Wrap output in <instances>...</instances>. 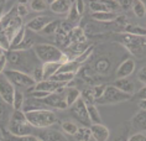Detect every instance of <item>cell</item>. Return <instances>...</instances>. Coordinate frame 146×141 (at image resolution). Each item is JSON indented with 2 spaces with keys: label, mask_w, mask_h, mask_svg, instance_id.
<instances>
[{
  "label": "cell",
  "mask_w": 146,
  "mask_h": 141,
  "mask_svg": "<svg viewBox=\"0 0 146 141\" xmlns=\"http://www.w3.org/2000/svg\"><path fill=\"white\" fill-rule=\"evenodd\" d=\"M35 55L37 56L40 61L43 63H50V62H61L62 64L69 62L71 57L67 53H63L58 47L50 45V43H40V45L34 46Z\"/></svg>",
  "instance_id": "1"
},
{
  "label": "cell",
  "mask_w": 146,
  "mask_h": 141,
  "mask_svg": "<svg viewBox=\"0 0 146 141\" xmlns=\"http://www.w3.org/2000/svg\"><path fill=\"white\" fill-rule=\"evenodd\" d=\"M34 126L27 121L26 115L23 110H14L10 115L8 132L14 136H25L34 134Z\"/></svg>",
  "instance_id": "2"
},
{
  "label": "cell",
  "mask_w": 146,
  "mask_h": 141,
  "mask_svg": "<svg viewBox=\"0 0 146 141\" xmlns=\"http://www.w3.org/2000/svg\"><path fill=\"white\" fill-rule=\"evenodd\" d=\"M26 119L35 129H47L56 124V114L50 109H40L25 113Z\"/></svg>",
  "instance_id": "3"
},
{
  "label": "cell",
  "mask_w": 146,
  "mask_h": 141,
  "mask_svg": "<svg viewBox=\"0 0 146 141\" xmlns=\"http://www.w3.org/2000/svg\"><path fill=\"white\" fill-rule=\"evenodd\" d=\"M4 77L15 87L19 89H32L34 90L36 82L32 78V75L25 73V72L17 71V70H5Z\"/></svg>",
  "instance_id": "4"
},
{
  "label": "cell",
  "mask_w": 146,
  "mask_h": 141,
  "mask_svg": "<svg viewBox=\"0 0 146 141\" xmlns=\"http://www.w3.org/2000/svg\"><path fill=\"white\" fill-rule=\"evenodd\" d=\"M131 99V95L126 93H123L121 90L115 88L114 85H107L104 90V94L99 99L96 100V104L99 105H109V104H118V103H124Z\"/></svg>",
  "instance_id": "5"
},
{
  "label": "cell",
  "mask_w": 146,
  "mask_h": 141,
  "mask_svg": "<svg viewBox=\"0 0 146 141\" xmlns=\"http://www.w3.org/2000/svg\"><path fill=\"white\" fill-rule=\"evenodd\" d=\"M119 41L121 45H124L127 50L136 56L144 55L146 48V40L145 37H137L129 34H121L120 35Z\"/></svg>",
  "instance_id": "6"
},
{
  "label": "cell",
  "mask_w": 146,
  "mask_h": 141,
  "mask_svg": "<svg viewBox=\"0 0 146 141\" xmlns=\"http://www.w3.org/2000/svg\"><path fill=\"white\" fill-rule=\"evenodd\" d=\"M41 102L45 104L46 107L53 108V109L62 110V109L68 108L67 103H66V87H62V88L56 90L54 93L48 94L47 97L41 99Z\"/></svg>",
  "instance_id": "7"
},
{
  "label": "cell",
  "mask_w": 146,
  "mask_h": 141,
  "mask_svg": "<svg viewBox=\"0 0 146 141\" xmlns=\"http://www.w3.org/2000/svg\"><path fill=\"white\" fill-rule=\"evenodd\" d=\"M71 113L74 117L76 120H78L83 126H89L92 125V122L89 120L88 117V110H87V104L84 100L82 99V97L71 107Z\"/></svg>",
  "instance_id": "8"
},
{
  "label": "cell",
  "mask_w": 146,
  "mask_h": 141,
  "mask_svg": "<svg viewBox=\"0 0 146 141\" xmlns=\"http://www.w3.org/2000/svg\"><path fill=\"white\" fill-rule=\"evenodd\" d=\"M16 88L5 77L0 78V98L8 105H13Z\"/></svg>",
  "instance_id": "9"
},
{
  "label": "cell",
  "mask_w": 146,
  "mask_h": 141,
  "mask_svg": "<svg viewBox=\"0 0 146 141\" xmlns=\"http://www.w3.org/2000/svg\"><path fill=\"white\" fill-rule=\"evenodd\" d=\"M52 20H53L52 17H51V16H47V15L36 16V17L31 19V20L26 24V28H29V30H31V31H35V32H41L43 28H45Z\"/></svg>",
  "instance_id": "10"
},
{
  "label": "cell",
  "mask_w": 146,
  "mask_h": 141,
  "mask_svg": "<svg viewBox=\"0 0 146 141\" xmlns=\"http://www.w3.org/2000/svg\"><path fill=\"white\" fill-rule=\"evenodd\" d=\"M135 61L133 58H126L116 68V78H129L135 71Z\"/></svg>",
  "instance_id": "11"
},
{
  "label": "cell",
  "mask_w": 146,
  "mask_h": 141,
  "mask_svg": "<svg viewBox=\"0 0 146 141\" xmlns=\"http://www.w3.org/2000/svg\"><path fill=\"white\" fill-rule=\"evenodd\" d=\"M62 87H66V84L63 83H58V82H53L51 79H47V81H41L38 83H36L34 90H37V92H46V93H54L56 90H58Z\"/></svg>",
  "instance_id": "12"
},
{
  "label": "cell",
  "mask_w": 146,
  "mask_h": 141,
  "mask_svg": "<svg viewBox=\"0 0 146 141\" xmlns=\"http://www.w3.org/2000/svg\"><path fill=\"white\" fill-rule=\"evenodd\" d=\"M131 126L137 132H146V109H140L131 119Z\"/></svg>",
  "instance_id": "13"
},
{
  "label": "cell",
  "mask_w": 146,
  "mask_h": 141,
  "mask_svg": "<svg viewBox=\"0 0 146 141\" xmlns=\"http://www.w3.org/2000/svg\"><path fill=\"white\" fill-rule=\"evenodd\" d=\"M90 131H92V136L96 141H108L110 132H109L108 128L103 124H92L89 126Z\"/></svg>",
  "instance_id": "14"
},
{
  "label": "cell",
  "mask_w": 146,
  "mask_h": 141,
  "mask_svg": "<svg viewBox=\"0 0 146 141\" xmlns=\"http://www.w3.org/2000/svg\"><path fill=\"white\" fill-rule=\"evenodd\" d=\"M72 4L73 1L69 0H53L50 1V9L57 15H63V14H68Z\"/></svg>",
  "instance_id": "15"
},
{
  "label": "cell",
  "mask_w": 146,
  "mask_h": 141,
  "mask_svg": "<svg viewBox=\"0 0 146 141\" xmlns=\"http://www.w3.org/2000/svg\"><path fill=\"white\" fill-rule=\"evenodd\" d=\"M113 85L129 95H133V93L135 92V84L130 78H116Z\"/></svg>",
  "instance_id": "16"
},
{
  "label": "cell",
  "mask_w": 146,
  "mask_h": 141,
  "mask_svg": "<svg viewBox=\"0 0 146 141\" xmlns=\"http://www.w3.org/2000/svg\"><path fill=\"white\" fill-rule=\"evenodd\" d=\"M37 136L42 141H67L63 134L57 130H43Z\"/></svg>",
  "instance_id": "17"
},
{
  "label": "cell",
  "mask_w": 146,
  "mask_h": 141,
  "mask_svg": "<svg viewBox=\"0 0 146 141\" xmlns=\"http://www.w3.org/2000/svg\"><path fill=\"white\" fill-rule=\"evenodd\" d=\"M110 67H111L110 60L107 58V57H102V58L96 61V63H94V66H93V70L98 75H103V74H107L108 72L110 71Z\"/></svg>",
  "instance_id": "18"
},
{
  "label": "cell",
  "mask_w": 146,
  "mask_h": 141,
  "mask_svg": "<svg viewBox=\"0 0 146 141\" xmlns=\"http://www.w3.org/2000/svg\"><path fill=\"white\" fill-rule=\"evenodd\" d=\"M62 66L61 62H50V63H43L42 64V72H43V81L50 79L52 75L58 73L60 68Z\"/></svg>",
  "instance_id": "19"
},
{
  "label": "cell",
  "mask_w": 146,
  "mask_h": 141,
  "mask_svg": "<svg viewBox=\"0 0 146 141\" xmlns=\"http://www.w3.org/2000/svg\"><path fill=\"white\" fill-rule=\"evenodd\" d=\"M40 109H47V107L40 99H36V98L32 99V97L30 99H25V103H24V107H23L24 113L35 111V110H40Z\"/></svg>",
  "instance_id": "20"
},
{
  "label": "cell",
  "mask_w": 146,
  "mask_h": 141,
  "mask_svg": "<svg viewBox=\"0 0 146 141\" xmlns=\"http://www.w3.org/2000/svg\"><path fill=\"white\" fill-rule=\"evenodd\" d=\"M86 32L81 26H76L72 28V31L69 32V41H71V45L73 43H82L86 42ZM69 45V46H71Z\"/></svg>",
  "instance_id": "21"
},
{
  "label": "cell",
  "mask_w": 146,
  "mask_h": 141,
  "mask_svg": "<svg viewBox=\"0 0 146 141\" xmlns=\"http://www.w3.org/2000/svg\"><path fill=\"white\" fill-rule=\"evenodd\" d=\"M81 92L77 88H73V87H67L66 85V103H67L68 108H71L77 100L81 98Z\"/></svg>",
  "instance_id": "22"
},
{
  "label": "cell",
  "mask_w": 146,
  "mask_h": 141,
  "mask_svg": "<svg viewBox=\"0 0 146 141\" xmlns=\"http://www.w3.org/2000/svg\"><path fill=\"white\" fill-rule=\"evenodd\" d=\"M92 19L99 23H111L118 19V14L111 13V11H105V13H93Z\"/></svg>",
  "instance_id": "23"
},
{
  "label": "cell",
  "mask_w": 146,
  "mask_h": 141,
  "mask_svg": "<svg viewBox=\"0 0 146 141\" xmlns=\"http://www.w3.org/2000/svg\"><path fill=\"white\" fill-rule=\"evenodd\" d=\"M87 110H88V117L92 124H103L99 110L97 109L96 104H87Z\"/></svg>",
  "instance_id": "24"
},
{
  "label": "cell",
  "mask_w": 146,
  "mask_h": 141,
  "mask_svg": "<svg viewBox=\"0 0 146 141\" xmlns=\"http://www.w3.org/2000/svg\"><path fill=\"white\" fill-rule=\"evenodd\" d=\"M25 38H26V26H21L10 42V50H15Z\"/></svg>",
  "instance_id": "25"
},
{
  "label": "cell",
  "mask_w": 146,
  "mask_h": 141,
  "mask_svg": "<svg viewBox=\"0 0 146 141\" xmlns=\"http://www.w3.org/2000/svg\"><path fill=\"white\" fill-rule=\"evenodd\" d=\"M74 75L73 73H63V72H58L54 75H52L50 79L53 82H58V83H63V84L67 85L68 83H71L73 79H74Z\"/></svg>",
  "instance_id": "26"
},
{
  "label": "cell",
  "mask_w": 146,
  "mask_h": 141,
  "mask_svg": "<svg viewBox=\"0 0 146 141\" xmlns=\"http://www.w3.org/2000/svg\"><path fill=\"white\" fill-rule=\"evenodd\" d=\"M74 137L77 139V141H90L93 139L90 128H88V126H82V128H78Z\"/></svg>",
  "instance_id": "27"
},
{
  "label": "cell",
  "mask_w": 146,
  "mask_h": 141,
  "mask_svg": "<svg viewBox=\"0 0 146 141\" xmlns=\"http://www.w3.org/2000/svg\"><path fill=\"white\" fill-rule=\"evenodd\" d=\"M125 34L137 36V37H145L146 36V27L139 26V25H127L125 28Z\"/></svg>",
  "instance_id": "28"
},
{
  "label": "cell",
  "mask_w": 146,
  "mask_h": 141,
  "mask_svg": "<svg viewBox=\"0 0 146 141\" xmlns=\"http://www.w3.org/2000/svg\"><path fill=\"white\" fill-rule=\"evenodd\" d=\"M131 8H133L135 16L139 17V19H141V17H144L146 15V6L141 0H135V1H133Z\"/></svg>",
  "instance_id": "29"
},
{
  "label": "cell",
  "mask_w": 146,
  "mask_h": 141,
  "mask_svg": "<svg viewBox=\"0 0 146 141\" xmlns=\"http://www.w3.org/2000/svg\"><path fill=\"white\" fill-rule=\"evenodd\" d=\"M5 141H42L37 135H25V136H14L9 134V136H4Z\"/></svg>",
  "instance_id": "30"
},
{
  "label": "cell",
  "mask_w": 146,
  "mask_h": 141,
  "mask_svg": "<svg viewBox=\"0 0 146 141\" xmlns=\"http://www.w3.org/2000/svg\"><path fill=\"white\" fill-rule=\"evenodd\" d=\"M30 6L34 11L41 13L50 8V3L46 0H32V1H30Z\"/></svg>",
  "instance_id": "31"
},
{
  "label": "cell",
  "mask_w": 146,
  "mask_h": 141,
  "mask_svg": "<svg viewBox=\"0 0 146 141\" xmlns=\"http://www.w3.org/2000/svg\"><path fill=\"white\" fill-rule=\"evenodd\" d=\"M60 26H61V21L60 20H52L42 30V34H45V35H56L58 28H60Z\"/></svg>",
  "instance_id": "32"
},
{
  "label": "cell",
  "mask_w": 146,
  "mask_h": 141,
  "mask_svg": "<svg viewBox=\"0 0 146 141\" xmlns=\"http://www.w3.org/2000/svg\"><path fill=\"white\" fill-rule=\"evenodd\" d=\"M24 103H25V97H24L23 92L16 90L15 97H14V103H13L14 110H21L23 109V107H24Z\"/></svg>",
  "instance_id": "33"
},
{
  "label": "cell",
  "mask_w": 146,
  "mask_h": 141,
  "mask_svg": "<svg viewBox=\"0 0 146 141\" xmlns=\"http://www.w3.org/2000/svg\"><path fill=\"white\" fill-rule=\"evenodd\" d=\"M89 8L92 10L93 13H105V11H109L107 5H105L104 1H99V0H97V1H90L89 3Z\"/></svg>",
  "instance_id": "34"
},
{
  "label": "cell",
  "mask_w": 146,
  "mask_h": 141,
  "mask_svg": "<svg viewBox=\"0 0 146 141\" xmlns=\"http://www.w3.org/2000/svg\"><path fill=\"white\" fill-rule=\"evenodd\" d=\"M62 130H63L66 134H68V135L74 136L76 132H77V130H78V126L73 121H63L62 122Z\"/></svg>",
  "instance_id": "35"
},
{
  "label": "cell",
  "mask_w": 146,
  "mask_h": 141,
  "mask_svg": "<svg viewBox=\"0 0 146 141\" xmlns=\"http://www.w3.org/2000/svg\"><path fill=\"white\" fill-rule=\"evenodd\" d=\"M9 110H8V104L0 102V124H4V122H9Z\"/></svg>",
  "instance_id": "36"
},
{
  "label": "cell",
  "mask_w": 146,
  "mask_h": 141,
  "mask_svg": "<svg viewBox=\"0 0 146 141\" xmlns=\"http://www.w3.org/2000/svg\"><path fill=\"white\" fill-rule=\"evenodd\" d=\"M32 46H34V40L26 37V38H25L23 42L20 43L19 46L16 47L15 50H13V51H20V52H25V51H27V50H30Z\"/></svg>",
  "instance_id": "37"
},
{
  "label": "cell",
  "mask_w": 146,
  "mask_h": 141,
  "mask_svg": "<svg viewBox=\"0 0 146 141\" xmlns=\"http://www.w3.org/2000/svg\"><path fill=\"white\" fill-rule=\"evenodd\" d=\"M79 17H81V15L78 14L76 4H74V1H73L71 9H69V11L67 14V23H74V21H77L79 19Z\"/></svg>",
  "instance_id": "38"
},
{
  "label": "cell",
  "mask_w": 146,
  "mask_h": 141,
  "mask_svg": "<svg viewBox=\"0 0 146 141\" xmlns=\"http://www.w3.org/2000/svg\"><path fill=\"white\" fill-rule=\"evenodd\" d=\"M0 48L3 51H10V40L4 34L3 28H0Z\"/></svg>",
  "instance_id": "39"
},
{
  "label": "cell",
  "mask_w": 146,
  "mask_h": 141,
  "mask_svg": "<svg viewBox=\"0 0 146 141\" xmlns=\"http://www.w3.org/2000/svg\"><path fill=\"white\" fill-rule=\"evenodd\" d=\"M82 99L84 100L86 104H96V98L93 95V90L92 89H86L84 92L81 94Z\"/></svg>",
  "instance_id": "40"
},
{
  "label": "cell",
  "mask_w": 146,
  "mask_h": 141,
  "mask_svg": "<svg viewBox=\"0 0 146 141\" xmlns=\"http://www.w3.org/2000/svg\"><path fill=\"white\" fill-rule=\"evenodd\" d=\"M92 52H93V47H92V46H89L88 48H87L86 51L82 53V55H79L78 57H76L74 61H76V62H77V63H79V64L84 63L86 61L88 60V57H90V55H92Z\"/></svg>",
  "instance_id": "41"
},
{
  "label": "cell",
  "mask_w": 146,
  "mask_h": 141,
  "mask_svg": "<svg viewBox=\"0 0 146 141\" xmlns=\"http://www.w3.org/2000/svg\"><path fill=\"white\" fill-rule=\"evenodd\" d=\"M105 88H107V85H104V84H96L93 87L92 90H93V95H94V98H96V100L99 99L100 97L104 94Z\"/></svg>",
  "instance_id": "42"
},
{
  "label": "cell",
  "mask_w": 146,
  "mask_h": 141,
  "mask_svg": "<svg viewBox=\"0 0 146 141\" xmlns=\"http://www.w3.org/2000/svg\"><path fill=\"white\" fill-rule=\"evenodd\" d=\"M29 14L27 11V8H26V5L24 4V3H19V5L16 6V15L20 17H25Z\"/></svg>",
  "instance_id": "43"
},
{
  "label": "cell",
  "mask_w": 146,
  "mask_h": 141,
  "mask_svg": "<svg viewBox=\"0 0 146 141\" xmlns=\"http://www.w3.org/2000/svg\"><path fill=\"white\" fill-rule=\"evenodd\" d=\"M32 78L35 79L36 83L43 81V72H42V66L41 67H36L34 70V75H32Z\"/></svg>",
  "instance_id": "44"
},
{
  "label": "cell",
  "mask_w": 146,
  "mask_h": 141,
  "mask_svg": "<svg viewBox=\"0 0 146 141\" xmlns=\"http://www.w3.org/2000/svg\"><path fill=\"white\" fill-rule=\"evenodd\" d=\"M127 141H146V135L144 132H136L134 135H131Z\"/></svg>",
  "instance_id": "45"
},
{
  "label": "cell",
  "mask_w": 146,
  "mask_h": 141,
  "mask_svg": "<svg viewBox=\"0 0 146 141\" xmlns=\"http://www.w3.org/2000/svg\"><path fill=\"white\" fill-rule=\"evenodd\" d=\"M137 79L142 83V84L146 85V66L139 70V72H137Z\"/></svg>",
  "instance_id": "46"
},
{
  "label": "cell",
  "mask_w": 146,
  "mask_h": 141,
  "mask_svg": "<svg viewBox=\"0 0 146 141\" xmlns=\"http://www.w3.org/2000/svg\"><path fill=\"white\" fill-rule=\"evenodd\" d=\"M76 4V8H77V11L79 15H83V13H84V9H86V1H83V0H77V1H74Z\"/></svg>",
  "instance_id": "47"
},
{
  "label": "cell",
  "mask_w": 146,
  "mask_h": 141,
  "mask_svg": "<svg viewBox=\"0 0 146 141\" xmlns=\"http://www.w3.org/2000/svg\"><path fill=\"white\" fill-rule=\"evenodd\" d=\"M105 3V5H107V8L109 11H111V13H115V10L119 8V1H104Z\"/></svg>",
  "instance_id": "48"
},
{
  "label": "cell",
  "mask_w": 146,
  "mask_h": 141,
  "mask_svg": "<svg viewBox=\"0 0 146 141\" xmlns=\"http://www.w3.org/2000/svg\"><path fill=\"white\" fill-rule=\"evenodd\" d=\"M6 63H8V58H6L5 53H3V55L0 56V73H4Z\"/></svg>",
  "instance_id": "49"
},
{
  "label": "cell",
  "mask_w": 146,
  "mask_h": 141,
  "mask_svg": "<svg viewBox=\"0 0 146 141\" xmlns=\"http://www.w3.org/2000/svg\"><path fill=\"white\" fill-rule=\"evenodd\" d=\"M136 97L140 100H146V85H144L142 88L139 90V92L136 93Z\"/></svg>",
  "instance_id": "50"
},
{
  "label": "cell",
  "mask_w": 146,
  "mask_h": 141,
  "mask_svg": "<svg viewBox=\"0 0 146 141\" xmlns=\"http://www.w3.org/2000/svg\"><path fill=\"white\" fill-rule=\"evenodd\" d=\"M133 4V1H119V5L123 6V8H129Z\"/></svg>",
  "instance_id": "51"
},
{
  "label": "cell",
  "mask_w": 146,
  "mask_h": 141,
  "mask_svg": "<svg viewBox=\"0 0 146 141\" xmlns=\"http://www.w3.org/2000/svg\"><path fill=\"white\" fill-rule=\"evenodd\" d=\"M5 14H4V8H3V5L0 4V23L3 21V19H4Z\"/></svg>",
  "instance_id": "52"
},
{
  "label": "cell",
  "mask_w": 146,
  "mask_h": 141,
  "mask_svg": "<svg viewBox=\"0 0 146 141\" xmlns=\"http://www.w3.org/2000/svg\"><path fill=\"white\" fill-rule=\"evenodd\" d=\"M139 107H140V109H146V100H140Z\"/></svg>",
  "instance_id": "53"
},
{
  "label": "cell",
  "mask_w": 146,
  "mask_h": 141,
  "mask_svg": "<svg viewBox=\"0 0 146 141\" xmlns=\"http://www.w3.org/2000/svg\"><path fill=\"white\" fill-rule=\"evenodd\" d=\"M114 141H127V139H126V137L123 135V136H118V137H116V139H115Z\"/></svg>",
  "instance_id": "54"
},
{
  "label": "cell",
  "mask_w": 146,
  "mask_h": 141,
  "mask_svg": "<svg viewBox=\"0 0 146 141\" xmlns=\"http://www.w3.org/2000/svg\"><path fill=\"white\" fill-rule=\"evenodd\" d=\"M145 40H146V36H145Z\"/></svg>",
  "instance_id": "55"
}]
</instances>
